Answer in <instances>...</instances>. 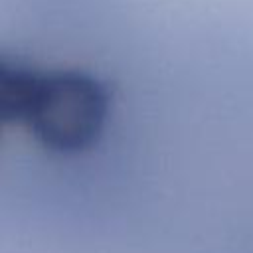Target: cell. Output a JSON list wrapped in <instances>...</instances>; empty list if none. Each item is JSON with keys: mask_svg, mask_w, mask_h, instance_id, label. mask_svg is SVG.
<instances>
[{"mask_svg": "<svg viewBox=\"0 0 253 253\" xmlns=\"http://www.w3.org/2000/svg\"><path fill=\"white\" fill-rule=\"evenodd\" d=\"M0 99L6 119L14 117L57 146H77L91 138L103 115L99 85L75 71L4 69Z\"/></svg>", "mask_w": 253, "mask_h": 253, "instance_id": "obj_1", "label": "cell"}]
</instances>
